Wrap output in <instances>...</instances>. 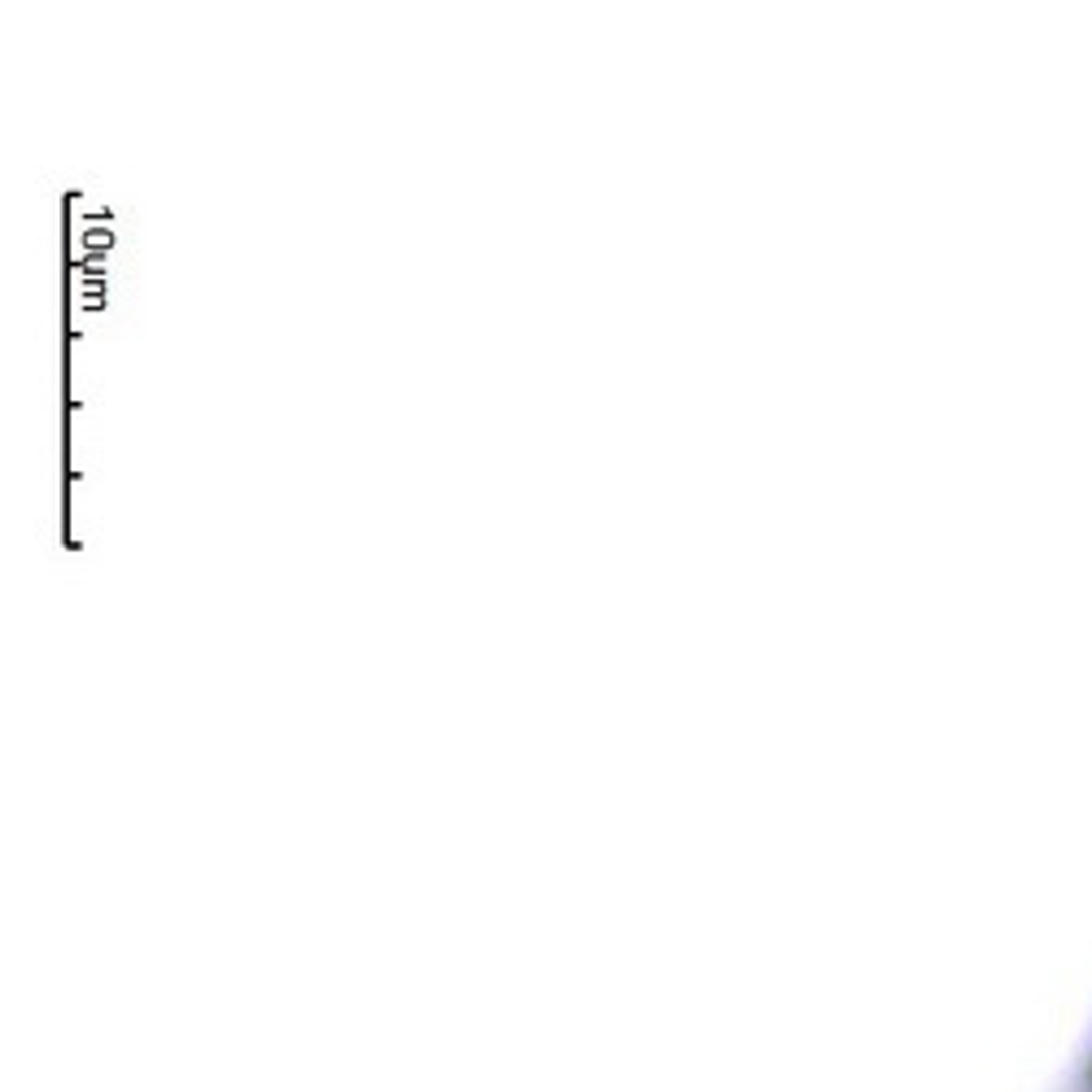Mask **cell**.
I'll return each instance as SVG.
<instances>
[{
	"instance_id": "cell-1",
	"label": "cell",
	"mask_w": 1092,
	"mask_h": 1092,
	"mask_svg": "<svg viewBox=\"0 0 1092 1092\" xmlns=\"http://www.w3.org/2000/svg\"><path fill=\"white\" fill-rule=\"evenodd\" d=\"M1058 1092H1092V1027H1088L1084 1045H1080V1054H1075L1071 1071H1067V1080H1062Z\"/></svg>"
}]
</instances>
